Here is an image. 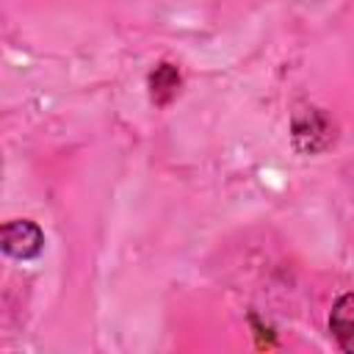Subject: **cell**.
<instances>
[{"mask_svg":"<svg viewBox=\"0 0 354 354\" xmlns=\"http://www.w3.org/2000/svg\"><path fill=\"white\" fill-rule=\"evenodd\" d=\"M0 243H3V252L6 254L17 257V260H33L44 249V232L33 221L17 218V221H8L3 227Z\"/></svg>","mask_w":354,"mask_h":354,"instance_id":"obj_1","label":"cell"},{"mask_svg":"<svg viewBox=\"0 0 354 354\" xmlns=\"http://www.w3.org/2000/svg\"><path fill=\"white\" fill-rule=\"evenodd\" d=\"M329 329L337 346L354 354V293H346L335 301L332 315H329Z\"/></svg>","mask_w":354,"mask_h":354,"instance_id":"obj_2","label":"cell"},{"mask_svg":"<svg viewBox=\"0 0 354 354\" xmlns=\"http://www.w3.org/2000/svg\"><path fill=\"white\" fill-rule=\"evenodd\" d=\"M149 86H152V100H155L158 105H166V102L174 97L177 86H180V72H177L171 64H160V66L152 72Z\"/></svg>","mask_w":354,"mask_h":354,"instance_id":"obj_3","label":"cell"}]
</instances>
